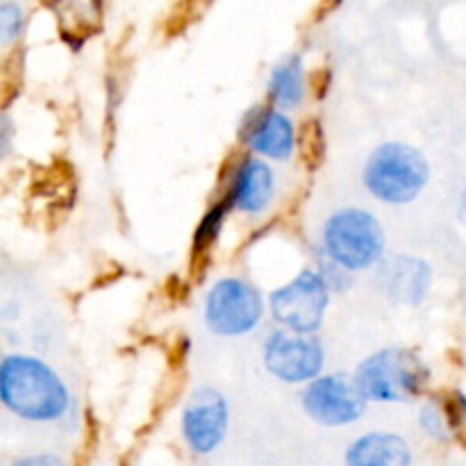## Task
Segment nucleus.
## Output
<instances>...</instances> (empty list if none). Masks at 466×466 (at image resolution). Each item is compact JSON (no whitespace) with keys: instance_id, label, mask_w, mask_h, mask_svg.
Returning <instances> with one entry per match:
<instances>
[{"instance_id":"obj_1","label":"nucleus","mask_w":466,"mask_h":466,"mask_svg":"<svg viewBox=\"0 0 466 466\" xmlns=\"http://www.w3.org/2000/svg\"><path fill=\"white\" fill-rule=\"evenodd\" d=\"M0 403L18 421L53 426L71 414L76 399L53 364L16 350L0 360Z\"/></svg>"},{"instance_id":"obj_2","label":"nucleus","mask_w":466,"mask_h":466,"mask_svg":"<svg viewBox=\"0 0 466 466\" xmlns=\"http://www.w3.org/2000/svg\"><path fill=\"white\" fill-rule=\"evenodd\" d=\"M319 253L350 276L376 271L387 258L385 226L367 208H337L323 218L319 232Z\"/></svg>"},{"instance_id":"obj_3","label":"nucleus","mask_w":466,"mask_h":466,"mask_svg":"<svg viewBox=\"0 0 466 466\" xmlns=\"http://www.w3.org/2000/svg\"><path fill=\"white\" fill-rule=\"evenodd\" d=\"M432 167L428 155L408 141H382L367 155L360 171L364 191L376 203L405 208L417 203L428 189Z\"/></svg>"},{"instance_id":"obj_4","label":"nucleus","mask_w":466,"mask_h":466,"mask_svg":"<svg viewBox=\"0 0 466 466\" xmlns=\"http://www.w3.org/2000/svg\"><path fill=\"white\" fill-rule=\"evenodd\" d=\"M353 380L369 403H412L426 396L432 367L417 349L391 344L360 360Z\"/></svg>"},{"instance_id":"obj_5","label":"nucleus","mask_w":466,"mask_h":466,"mask_svg":"<svg viewBox=\"0 0 466 466\" xmlns=\"http://www.w3.org/2000/svg\"><path fill=\"white\" fill-rule=\"evenodd\" d=\"M268 317L267 294L244 276H221L203 299L205 328L214 337L239 339L259 330Z\"/></svg>"},{"instance_id":"obj_6","label":"nucleus","mask_w":466,"mask_h":466,"mask_svg":"<svg viewBox=\"0 0 466 466\" xmlns=\"http://www.w3.org/2000/svg\"><path fill=\"white\" fill-rule=\"evenodd\" d=\"M276 328L319 335L332 303V289L319 267H303L267 294Z\"/></svg>"},{"instance_id":"obj_7","label":"nucleus","mask_w":466,"mask_h":466,"mask_svg":"<svg viewBox=\"0 0 466 466\" xmlns=\"http://www.w3.org/2000/svg\"><path fill=\"white\" fill-rule=\"evenodd\" d=\"M328 353L319 335L273 328L262 341V367L273 380L305 387L326 373Z\"/></svg>"},{"instance_id":"obj_8","label":"nucleus","mask_w":466,"mask_h":466,"mask_svg":"<svg viewBox=\"0 0 466 466\" xmlns=\"http://www.w3.org/2000/svg\"><path fill=\"white\" fill-rule=\"evenodd\" d=\"M300 410L323 428H346L362 421L369 400L355 385L353 373L330 371L300 387Z\"/></svg>"},{"instance_id":"obj_9","label":"nucleus","mask_w":466,"mask_h":466,"mask_svg":"<svg viewBox=\"0 0 466 466\" xmlns=\"http://www.w3.org/2000/svg\"><path fill=\"white\" fill-rule=\"evenodd\" d=\"M232 408L218 387H196L180 412V437L194 455H212L226 441Z\"/></svg>"},{"instance_id":"obj_10","label":"nucleus","mask_w":466,"mask_h":466,"mask_svg":"<svg viewBox=\"0 0 466 466\" xmlns=\"http://www.w3.org/2000/svg\"><path fill=\"white\" fill-rule=\"evenodd\" d=\"M239 141L248 155L271 164H287L299 150V127L285 109L255 105L241 116Z\"/></svg>"},{"instance_id":"obj_11","label":"nucleus","mask_w":466,"mask_h":466,"mask_svg":"<svg viewBox=\"0 0 466 466\" xmlns=\"http://www.w3.org/2000/svg\"><path fill=\"white\" fill-rule=\"evenodd\" d=\"M278 196V173L271 162L246 153L230 167L221 198L232 212L259 218L273 208Z\"/></svg>"},{"instance_id":"obj_12","label":"nucleus","mask_w":466,"mask_h":466,"mask_svg":"<svg viewBox=\"0 0 466 466\" xmlns=\"http://www.w3.org/2000/svg\"><path fill=\"white\" fill-rule=\"evenodd\" d=\"M435 285V268L414 253L387 255L376 268V287L387 303L396 308H421Z\"/></svg>"},{"instance_id":"obj_13","label":"nucleus","mask_w":466,"mask_h":466,"mask_svg":"<svg viewBox=\"0 0 466 466\" xmlns=\"http://www.w3.org/2000/svg\"><path fill=\"white\" fill-rule=\"evenodd\" d=\"M412 446L399 432L371 431L355 437L344 453V466H412Z\"/></svg>"},{"instance_id":"obj_14","label":"nucleus","mask_w":466,"mask_h":466,"mask_svg":"<svg viewBox=\"0 0 466 466\" xmlns=\"http://www.w3.org/2000/svg\"><path fill=\"white\" fill-rule=\"evenodd\" d=\"M308 68L299 53H289L278 59L267 77L268 105L285 112H296L308 100Z\"/></svg>"},{"instance_id":"obj_15","label":"nucleus","mask_w":466,"mask_h":466,"mask_svg":"<svg viewBox=\"0 0 466 466\" xmlns=\"http://www.w3.org/2000/svg\"><path fill=\"white\" fill-rule=\"evenodd\" d=\"M417 426L421 428L423 435L432 441H451L455 437L453 421L449 417V410H446L444 396H431L421 403L417 417Z\"/></svg>"},{"instance_id":"obj_16","label":"nucleus","mask_w":466,"mask_h":466,"mask_svg":"<svg viewBox=\"0 0 466 466\" xmlns=\"http://www.w3.org/2000/svg\"><path fill=\"white\" fill-rule=\"evenodd\" d=\"M232 209L230 205L223 198H218L208 212L203 214V218L198 221L194 232V250L196 253H205V250L212 248L223 235V228H226L228 218H230Z\"/></svg>"},{"instance_id":"obj_17","label":"nucleus","mask_w":466,"mask_h":466,"mask_svg":"<svg viewBox=\"0 0 466 466\" xmlns=\"http://www.w3.org/2000/svg\"><path fill=\"white\" fill-rule=\"evenodd\" d=\"M23 25H25V16L16 3L0 5V41L3 46L14 44L21 36Z\"/></svg>"},{"instance_id":"obj_18","label":"nucleus","mask_w":466,"mask_h":466,"mask_svg":"<svg viewBox=\"0 0 466 466\" xmlns=\"http://www.w3.org/2000/svg\"><path fill=\"white\" fill-rule=\"evenodd\" d=\"M446 410H449V417L453 421L455 432H460L466 428V391L464 390H451L449 394H444Z\"/></svg>"},{"instance_id":"obj_19","label":"nucleus","mask_w":466,"mask_h":466,"mask_svg":"<svg viewBox=\"0 0 466 466\" xmlns=\"http://www.w3.org/2000/svg\"><path fill=\"white\" fill-rule=\"evenodd\" d=\"M9 466H66V462L55 453H32L21 455V458L14 460Z\"/></svg>"},{"instance_id":"obj_20","label":"nucleus","mask_w":466,"mask_h":466,"mask_svg":"<svg viewBox=\"0 0 466 466\" xmlns=\"http://www.w3.org/2000/svg\"><path fill=\"white\" fill-rule=\"evenodd\" d=\"M12 118H9V114H3V118H0V155H3V157H7L9 150H12Z\"/></svg>"},{"instance_id":"obj_21","label":"nucleus","mask_w":466,"mask_h":466,"mask_svg":"<svg viewBox=\"0 0 466 466\" xmlns=\"http://www.w3.org/2000/svg\"><path fill=\"white\" fill-rule=\"evenodd\" d=\"M458 218L460 223L466 228V185L460 191V198H458Z\"/></svg>"}]
</instances>
